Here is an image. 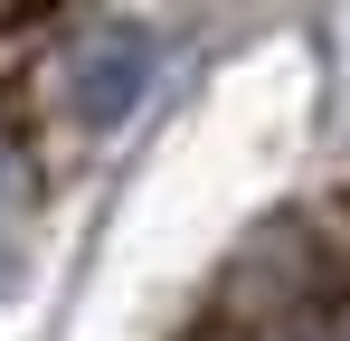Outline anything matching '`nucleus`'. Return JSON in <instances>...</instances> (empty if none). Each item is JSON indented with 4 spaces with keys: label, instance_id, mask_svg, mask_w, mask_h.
Segmentation results:
<instances>
[{
    "label": "nucleus",
    "instance_id": "f257e3e1",
    "mask_svg": "<svg viewBox=\"0 0 350 341\" xmlns=\"http://www.w3.org/2000/svg\"><path fill=\"white\" fill-rule=\"evenodd\" d=\"M152 66H161V38H152V29H133V19L95 29V38L76 48V66H66V114H76L85 133H114L123 114L142 105Z\"/></svg>",
    "mask_w": 350,
    "mask_h": 341
}]
</instances>
